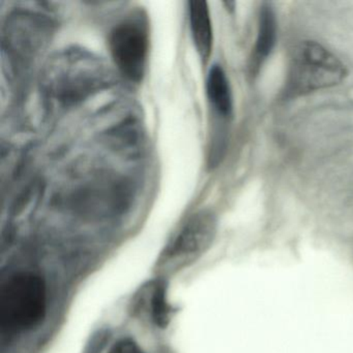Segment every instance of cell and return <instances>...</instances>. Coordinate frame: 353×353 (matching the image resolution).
<instances>
[{
	"instance_id": "1",
	"label": "cell",
	"mask_w": 353,
	"mask_h": 353,
	"mask_svg": "<svg viewBox=\"0 0 353 353\" xmlns=\"http://www.w3.org/2000/svg\"><path fill=\"white\" fill-rule=\"evenodd\" d=\"M108 67L88 51L68 49L49 61L43 74V86L57 102L72 104L112 82Z\"/></svg>"
},
{
	"instance_id": "2",
	"label": "cell",
	"mask_w": 353,
	"mask_h": 353,
	"mask_svg": "<svg viewBox=\"0 0 353 353\" xmlns=\"http://www.w3.org/2000/svg\"><path fill=\"white\" fill-rule=\"evenodd\" d=\"M47 287L34 272L11 276L0 291V328L6 334L30 332L44 321L47 314Z\"/></svg>"
},
{
	"instance_id": "3",
	"label": "cell",
	"mask_w": 353,
	"mask_h": 353,
	"mask_svg": "<svg viewBox=\"0 0 353 353\" xmlns=\"http://www.w3.org/2000/svg\"><path fill=\"white\" fill-rule=\"evenodd\" d=\"M345 65L323 46L305 41L293 53L283 99L297 98L341 83L346 77Z\"/></svg>"
},
{
	"instance_id": "4",
	"label": "cell",
	"mask_w": 353,
	"mask_h": 353,
	"mask_svg": "<svg viewBox=\"0 0 353 353\" xmlns=\"http://www.w3.org/2000/svg\"><path fill=\"white\" fill-rule=\"evenodd\" d=\"M214 212L203 210L192 214L169 241L158 259L159 270L174 274L199 259L212 245L216 234Z\"/></svg>"
},
{
	"instance_id": "5",
	"label": "cell",
	"mask_w": 353,
	"mask_h": 353,
	"mask_svg": "<svg viewBox=\"0 0 353 353\" xmlns=\"http://www.w3.org/2000/svg\"><path fill=\"white\" fill-rule=\"evenodd\" d=\"M111 57L121 75L139 82L145 73L150 51L148 20L133 15L117 24L109 37Z\"/></svg>"
},
{
	"instance_id": "6",
	"label": "cell",
	"mask_w": 353,
	"mask_h": 353,
	"mask_svg": "<svg viewBox=\"0 0 353 353\" xmlns=\"http://www.w3.org/2000/svg\"><path fill=\"white\" fill-rule=\"evenodd\" d=\"M276 37V23L274 10L270 3H264L260 8L259 30L250 65L252 76L259 73L260 68L274 48Z\"/></svg>"
},
{
	"instance_id": "7",
	"label": "cell",
	"mask_w": 353,
	"mask_h": 353,
	"mask_svg": "<svg viewBox=\"0 0 353 353\" xmlns=\"http://www.w3.org/2000/svg\"><path fill=\"white\" fill-rule=\"evenodd\" d=\"M189 15L194 44L200 59L206 61L212 53L214 41L208 3L205 1H191L189 3Z\"/></svg>"
},
{
	"instance_id": "8",
	"label": "cell",
	"mask_w": 353,
	"mask_h": 353,
	"mask_svg": "<svg viewBox=\"0 0 353 353\" xmlns=\"http://www.w3.org/2000/svg\"><path fill=\"white\" fill-rule=\"evenodd\" d=\"M206 94L214 112L223 119H228L232 114V94L224 70L214 65L210 70L206 80Z\"/></svg>"
},
{
	"instance_id": "9",
	"label": "cell",
	"mask_w": 353,
	"mask_h": 353,
	"mask_svg": "<svg viewBox=\"0 0 353 353\" xmlns=\"http://www.w3.org/2000/svg\"><path fill=\"white\" fill-rule=\"evenodd\" d=\"M148 305L152 321L157 326L165 327L170 319L171 307L167 299V290L164 283L157 282L150 287Z\"/></svg>"
},
{
	"instance_id": "10",
	"label": "cell",
	"mask_w": 353,
	"mask_h": 353,
	"mask_svg": "<svg viewBox=\"0 0 353 353\" xmlns=\"http://www.w3.org/2000/svg\"><path fill=\"white\" fill-rule=\"evenodd\" d=\"M108 353H145L134 341L123 339L113 345Z\"/></svg>"
}]
</instances>
